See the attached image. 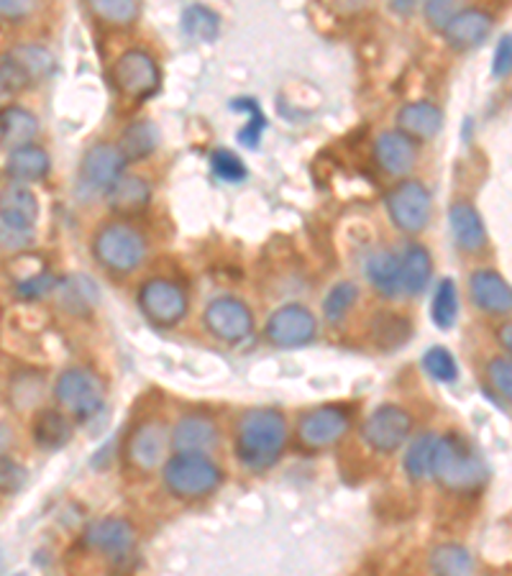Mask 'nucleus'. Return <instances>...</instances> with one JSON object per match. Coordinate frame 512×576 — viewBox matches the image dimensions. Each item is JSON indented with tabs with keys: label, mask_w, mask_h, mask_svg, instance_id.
I'll return each mask as SVG.
<instances>
[{
	"label": "nucleus",
	"mask_w": 512,
	"mask_h": 576,
	"mask_svg": "<svg viewBox=\"0 0 512 576\" xmlns=\"http://www.w3.org/2000/svg\"><path fill=\"white\" fill-rule=\"evenodd\" d=\"M49 167H52L49 165V154L37 144L11 149L9 159H5V175H9L13 182L21 184L44 180L49 175Z\"/></svg>",
	"instance_id": "b1692460"
},
{
	"label": "nucleus",
	"mask_w": 512,
	"mask_h": 576,
	"mask_svg": "<svg viewBox=\"0 0 512 576\" xmlns=\"http://www.w3.org/2000/svg\"><path fill=\"white\" fill-rule=\"evenodd\" d=\"M47 380L37 372H18L11 376L9 382V400L16 410L37 408L44 397Z\"/></svg>",
	"instance_id": "473e14b6"
},
{
	"label": "nucleus",
	"mask_w": 512,
	"mask_h": 576,
	"mask_svg": "<svg viewBox=\"0 0 512 576\" xmlns=\"http://www.w3.org/2000/svg\"><path fill=\"white\" fill-rule=\"evenodd\" d=\"M231 111H239V113H248V124L239 131V144H244L248 149L259 146L261 141V133H265L267 128V118L265 113H261L259 103L252 101V98H236V101L231 103Z\"/></svg>",
	"instance_id": "4c0bfd02"
},
{
	"label": "nucleus",
	"mask_w": 512,
	"mask_h": 576,
	"mask_svg": "<svg viewBox=\"0 0 512 576\" xmlns=\"http://www.w3.org/2000/svg\"><path fill=\"white\" fill-rule=\"evenodd\" d=\"M497 341H500L502 348H508V351L512 354V323H504L497 329Z\"/></svg>",
	"instance_id": "3c124183"
},
{
	"label": "nucleus",
	"mask_w": 512,
	"mask_h": 576,
	"mask_svg": "<svg viewBox=\"0 0 512 576\" xmlns=\"http://www.w3.org/2000/svg\"><path fill=\"white\" fill-rule=\"evenodd\" d=\"M397 126H400V131L408 133L410 139L428 141L436 137L440 126H444V113L428 101L405 103L402 108L397 111Z\"/></svg>",
	"instance_id": "4be33fe9"
},
{
	"label": "nucleus",
	"mask_w": 512,
	"mask_h": 576,
	"mask_svg": "<svg viewBox=\"0 0 512 576\" xmlns=\"http://www.w3.org/2000/svg\"><path fill=\"white\" fill-rule=\"evenodd\" d=\"M184 37L192 41H201V44H210L218 39L220 31V18L216 11H210L208 5H188L180 18Z\"/></svg>",
	"instance_id": "2f4dec72"
},
{
	"label": "nucleus",
	"mask_w": 512,
	"mask_h": 576,
	"mask_svg": "<svg viewBox=\"0 0 512 576\" xmlns=\"http://www.w3.org/2000/svg\"><path fill=\"white\" fill-rule=\"evenodd\" d=\"M512 73V37H502L500 44L495 49V62H492V75L504 77Z\"/></svg>",
	"instance_id": "09e8293b"
},
{
	"label": "nucleus",
	"mask_w": 512,
	"mask_h": 576,
	"mask_svg": "<svg viewBox=\"0 0 512 576\" xmlns=\"http://www.w3.org/2000/svg\"><path fill=\"white\" fill-rule=\"evenodd\" d=\"M149 201H152V190H149L144 177L137 175H124L108 190V208L124 218L144 213L149 208Z\"/></svg>",
	"instance_id": "5701e85b"
},
{
	"label": "nucleus",
	"mask_w": 512,
	"mask_h": 576,
	"mask_svg": "<svg viewBox=\"0 0 512 576\" xmlns=\"http://www.w3.org/2000/svg\"><path fill=\"white\" fill-rule=\"evenodd\" d=\"M431 572L446 576H461L474 572V561L464 546L444 543L431 553Z\"/></svg>",
	"instance_id": "c9c22d12"
},
{
	"label": "nucleus",
	"mask_w": 512,
	"mask_h": 576,
	"mask_svg": "<svg viewBox=\"0 0 512 576\" xmlns=\"http://www.w3.org/2000/svg\"><path fill=\"white\" fill-rule=\"evenodd\" d=\"M0 80H3V95H13V92H18L24 85L28 82V77L24 69L18 67L16 62H13L11 54H3V64H0Z\"/></svg>",
	"instance_id": "49530a36"
},
{
	"label": "nucleus",
	"mask_w": 512,
	"mask_h": 576,
	"mask_svg": "<svg viewBox=\"0 0 512 576\" xmlns=\"http://www.w3.org/2000/svg\"><path fill=\"white\" fill-rule=\"evenodd\" d=\"M433 274L431 254L421 244H410L400 256V282L402 295H421L428 287Z\"/></svg>",
	"instance_id": "a878e982"
},
{
	"label": "nucleus",
	"mask_w": 512,
	"mask_h": 576,
	"mask_svg": "<svg viewBox=\"0 0 512 576\" xmlns=\"http://www.w3.org/2000/svg\"><path fill=\"white\" fill-rule=\"evenodd\" d=\"M39 0H0V13H3L5 21L16 24V21H24L26 16H31V11L37 9Z\"/></svg>",
	"instance_id": "de8ad7c7"
},
{
	"label": "nucleus",
	"mask_w": 512,
	"mask_h": 576,
	"mask_svg": "<svg viewBox=\"0 0 512 576\" xmlns=\"http://www.w3.org/2000/svg\"><path fill=\"white\" fill-rule=\"evenodd\" d=\"M415 139H410L402 131H384L374 141V159L382 172L402 177L415 167Z\"/></svg>",
	"instance_id": "a211bd4d"
},
{
	"label": "nucleus",
	"mask_w": 512,
	"mask_h": 576,
	"mask_svg": "<svg viewBox=\"0 0 512 576\" xmlns=\"http://www.w3.org/2000/svg\"><path fill=\"white\" fill-rule=\"evenodd\" d=\"M487 380H489V387H492L497 395L512 402V359L497 357L489 361Z\"/></svg>",
	"instance_id": "37998d69"
},
{
	"label": "nucleus",
	"mask_w": 512,
	"mask_h": 576,
	"mask_svg": "<svg viewBox=\"0 0 512 576\" xmlns=\"http://www.w3.org/2000/svg\"><path fill=\"white\" fill-rule=\"evenodd\" d=\"M52 393L56 405H60L67 415H73L75 421H90L105 405V387L101 376L82 367L64 369V372L56 376Z\"/></svg>",
	"instance_id": "423d86ee"
},
{
	"label": "nucleus",
	"mask_w": 512,
	"mask_h": 576,
	"mask_svg": "<svg viewBox=\"0 0 512 576\" xmlns=\"http://www.w3.org/2000/svg\"><path fill=\"white\" fill-rule=\"evenodd\" d=\"M412 433V415L400 405H380L361 425V438L376 453H395Z\"/></svg>",
	"instance_id": "9b49d317"
},
{
	"label": "nucleus",
	"mask_w": 512,
	"mask_h": 576,
	"mask_svg": "<svg viewBox=\"0 0 512 576\" xmlns=\"http://www.w3.org/2000/svg\"><path fill=\"white\" fill-rule=\"evenodd\" d=\"M54 295H56V303H60V308H64L67 312H75V316H88L98 303L95 282L82 274L56 280Z\"/></svg>",
	"instance_id": "bb28decb"
},
{
	"label": "nucleus",
	"mask_w": 512,
	"mask_h": 576,
	"mask_svg": "<svg viewBox=\"0 0 512 576\" xmlns=\"http://www.w3.org/2000/svg\"><path fill=\"white\" fill-rule=\"evenodd\" d=\"M469 295H472L474 308L489 316H508L512 312V287L502 274L492 269H476L469 277Z\"/></svg>",
	"instance_id": "f3484780"
},
{
	"label": "nucleus",
	"mask_w": 512,
	"mask_h": 576,
	"mask_svg": "<svg viewBox=\"0 0 512 576\" xmlns=\"http://www.w3.org/2000/svg\"><path fill=\"white\" fill-rule=\"evenodd\" d=\"M433 323L438 325L440 331H451L453 323L459 318V295H457V284H453L451 277H444L438 282L436 295H433Z\"/></svg>",
	"instance_id": "f704fd0d"
},
{
	"label": "nucleus",
	"mask_w": 512,
	"mask_h": 576,
	"mask_svg": "<svg viewBox=\"0 0 512 576\" xmlns=\"http://www.w3.org/2000/svg\"><path fill=\"white\" fill-rule=\"evenodd\" d=\"M56 287V280L52 274H31L26 277V280H18L16 282V297L21 300L31 303V300H41V297L54 293Z\"/></svg>",
	"instance_id": "a18cd8bd"
},
{
	"label": "nucleus",
	"mask_w": 512,
	"mask_h": 576,
	"mask_svg": "<svg viewBox=\"0 0 512 576\" xmlns=\"http://www.w3.org/2000/svg\"><path fill=\"white\" fill-rule=\"evenodd\" d=\"M436 444H438V436H433V433H421L418 438H412V444L408 446V451H405V459H402L405 474H408L412 482H423V479H428V476H433Z\"/></svg>",
	"instance_id": "7c9ffc66"
},
{
	"label": "nucleus",
	"mask_w": 512,
	"mask_h": 576,
	"mask_svg": "<svg viewBox=\"0 0 512 576\" xmlns=\"http://www.w3.org/2000/svg\"><path fill=\"white\" fill-rule=\"evenodd\" d=\"M203 325L213 338L220 341V344L239 346L244 344L246 338H252L254 316L244 300L223 295L210 300L208 308L203 310Z\"/></svg>",
	"instance_id": "6e6552de"
},
{
	"label": "nucleus",
	"mask_w": 512,
	"mask_h": 576,
	"mask_svg": "<svg viewBox=\"0 0 512 576\" xmlns=\"http://www.w3.org/2000/svg\"><path fill=\"white\" fill-rule=\"evenodd\" d=\"M372 336L374 344L384 348V351H393V348H400L405 341L410 338V323L408 318L400 316H376L372 325Z\"/></svg>",
	"instance_id": "e433bc0d"
},
{
	"label": "nucleus",
	"mask_w": 512,
	"mask_h": 576,
	"mask_svg": "<svg viewBox=\"0 0 512 576\" xmlns=\"http://www.w3.org/2000/svg\"><path fill=\"white\" fill-rule=\"evenodd\" d=\"M210 169H213V175L218 177V180H223L229 184H239V182L246 180L244 162H241L233 152H229V149H218V152H213Z\"/></svg>",
	"instance_id": "79ce46f5"
},
{
	"label": "nucleus",
	"mask_w": 512,
	"mask_h": 576,
	"mask_svg": "<svg viewBox=\"0 0 512 576\" xmlns=\"http://www.w3.org/2000/svg\"><path fill=\"white\" fill-rule=\"evenodd\" d=\"M159 67H156L154 56L146 54L144 49H128L113 64V85L133 98V101H146L159 88Z\"/></svg>",
	"instance_id": "ddd939ff"
},
{
	"label": "nucleus",
	"mask_w": 512,
	"mask_h": 576,
	"mask_svg": "<svg viewBox=\"0 0 512 576\" xmlns=\"http://www.w3.org/2000/svg\"><path fill=\"white\" fill-rule=\"evenodd\" d=\"M128 159L113 144H95L82 156L80 177H77V190L82 197L108 195V190L124 177Z\"/></svg>",
	"instance_id": "1a4fd4ad"
},
{
	"label": "nucleus",
	"mask_w": 512,
	"mask_h": 576,
	"mask_svg": "<svg viewBox=\"0 0 512 576\" xmlns=\"http://www.w3.org/2000/svg\"><path fill=\"white\" fill-rule=\"evenodd\" d=\"M359 300V287L351 282L333 284L331 293L323 300V316L329 323H341L348 316V310L354 308V303Z\"/></svg>",
	"instance_id": "58836bf2"
},
{
	"label": "nucleus",
	"mask_w": 512,
	"mask_h": 576,
	"mask_svg": "<svg viewBox=\"0 0 512 576\" xmlns=\"http://www.w3.org/2000/svg\"><path fill=\"white\" fill-rule=\"evenodd\" d=\"M448 226H451V236L457 241V246L466 254L482 252L487 244L485 220L469 203H457L448 210Z\"/></svg>",
	"instance_id": "412c9836"
},
{
	"label": "nucleus",
	"mask_w": 512,
	"mask_h": 576,
	"mask_svg": "<svg viewBox=\"0 0 512 576\" xmlns=\"http://www.w3.org/2000/svg\"><path fill=\"white\" fill-rule=\"evenodd\" d=\"M318 336V320L300 303H287L269 316L265 325V338L272 346L297 348L308 346Z\"/></svg>",
	"instance_id": "4468645a"
},
{
	"label": "nucleus",
	"mask_w": 512,
	"mask_h": 576,
	"mask_svg": "<svg viewBox=\"0 0 512 576\" xmlns=\"http://www.w3.org/2000/svg\"><path fill=\"white\" fill-rule=\"evenodd\" d=\"M24 479H26V474H24V469L13 464V461L9 459H3V474H0V482H3V492L5 495H11V492H16V489L24 485Z\"/></svg>",
	"instance_id": "8fccbe9b"
},
{
	"label": "nucleus",
	"mask_w": 512,
	"mask_h": 576,
	"mask_svg": "<svg viewBox=\"0 0 512 576\" xmlns=\"http://www.w3.org/2000/svg\"><path fill=\"white\" fill-rule=\"evenodd\" d=\"M348 428H351V412L341 405H320L297 418V440L303 448L320 451L338 444Z\"/></svg>",
	"instance_id": "9d476101"
},
{
	"label": "nucleus",
	"mask_w": 512,
	"mask_h": 576,
	"mask_svg": "<svg viewBox=\"0 0 512 576\" xmlns=\"http://www.w3.org/2000/svg\"><path fill=\"white\" fill-rule=\"evenodd\" d=\"M367 280L384 297H397L402 293L400 282V256L393 252H374L364 265Z\"/></svg>",
	"instance_id": "cd10ccee"
},
{
	"label": "nucleus",
	"mask_w": 512,
	"mask_h": 576,
	"mask_svg": "<svg viewBox=\"0 0 512 576\" xmlns=\"http://www.w3.org/2000/svg\"><path fill=\"white\" fill-rule=\"evenodd\" d=\"M90 9L98 18L113 26H128L139 13V0H90Z\"/></svg>",
	"instance_id": "ea45409f"
},
{
	"label": "nucleus",
	"mask_w": 512,
	"mask_h": 576,
	"mask_svg": "<svg viewBox=\"0 0 512 576\" xmlns=\"http://www.w3.org/2000/svg\"><path fill=\"white\" fill-rule=\"evenodd\" d=\"M156 144H159V133H156V126L152 120H137V124L124 128L116 146L128 162H139L146 159L149 154H154Z\"/></svg>",
	"instance_id": "c756f323"
},
{
	"label": "nucleus",
	"mask_w": 512,
	"mask_h": 576,
	"mask_svg": "<svg viewBox=\"0 0 512 576\" xmlns=\"http://www.w3.org/2000/svg\"><path fill=\"white\" fill-rule=\"evenodd\" d=\"M459 11H461V0H425L423 5L425 21H428L433 28H438V31H444Z\"/></svg>",
	"instance_id": "c03bdc74"
},
{
	"label": "nucleus",
	"mask_w": 512,
	"mask_h": 576,
	"mask_svg": "<svg viewBox=\"0 0 512 576\" xmlns=\"http://www.w3.org/2000/svg\"><path fill=\"white\" fill-rule=\"evenodd\" d=\"M410 5H412V0H400V3H397V9H410Z\"/></svg>",
	"instance_id": "603ef678"
},
{
	"label": "nucleus",
	"mask_w": 512,
	"mask_h": 576,
	"mask_svg": "<svg viewBox=\"0 0 512 576\" xmlns=\"http://www.w3.org/2000/svg\"><path fill=\"white\" fill-rule=\"evenodd\" d=\"M137 305L154 329H175L188 316V293L167 277H154L139 287Z\"/></svg>",
	"instance_id": "0eeeda50"
},
{
	"label": "nucleus",
	"mask_w": 512,
	"mask_h": 576,
	"mask_svg": "<svg viewBox=\"0 0 512 576\" xmlns=\"http://www.w3.org/2000/svg\"><path fill=\"white\" fill-rule=\"evenodd\" d=\"M220 479H223V472L205 453H175L162 469L165 487L182 500H197V497L216 492Z\"/></svg>",
	"instance_id": "39448f33"
},
{
	"label": "nucleus",
	"mask_w": 512,
	"mask_h": 576,
	"mask_svg": "<svg viewBox=\"0 0 512 576\" xmlns=\"http://www.w3.org/2000/svg\"><path fill=\"white\" fill-rule=\"evenodd\" d=\"M489 34H492V18L485 11L476 9L459 11L451 18V24L444 28L448 47L457 49V52H469V49L479 47L482 41H487Z\"/></svg>",
	"instance_id": "6ab92c4d"
},
{
	"label": "nucleus",
	"mask_w": 512,
	"mask_h": 576,
	"mask_svg": "<svg viewBox=\"0 0 512 576\" xmlns=\"http://www.w3.org/2000/svg\"><path fill=\"white\" fill-rule=\"evenodd\" d=\"M73 415L62 410H41L34 418V440L44 451H60L73 440Z\"/></svg>",
	"instance_id": "393cba45"
},
{
	"label": "nucleus",
	"mask_w": 512,
	"mask_h": 576,
	"mask_svg": "<svg viewBox=\"0 0 512 576\" xmlns=\"http://www.w3.org/2000/svg\"><path fill=\"white\" fill-rule=\"evenodd\" d=\"M167 446H172V433L167 431V425L162 421L149 418V421L139 423L137 428L128 433L126 459L139 472H154L165 461Z\"/></svg>",
	"instance_id": "2eb2a0df"
},
{
	"label": "nucleus",
	"mask_w": 512,
	"mask_h": 576,
	"mask_svg": "<svg viewBox=\"0 0 512 576\" xmlns=\"http://www.w3.org/2000/svg\"><path fill=\"white\" fill-rule=\"evenodd\" d=\"M92 256L108 272L128 274L146 259V239L133 226L113 220L103 223L92 236Z\"/></svg>",
	"instance_id": "20e7f679"
},
{
	"label": "nucleus",
	"mask_w": 512,
	"mask_h": 576,
	"mask_svg": "<svg viewBox=\"0 0 512 576\" xmlns=\"http://www.w3.org/2000/svg\"><path fill=\"white\" fill-rule=\"evenodd\" d=\"M487 464L474 446L457 433L438 438L433 457V479L448 492H476L487 482Z\"/></svg>",
	"instance_id": "f03ea898"
},
{
	"label": "nucleus",
	"mask_w": 512,
	"mask_h": 576,
	"mask_svg": "<svg viewBox=\"0 0 512 576\" xmlns=\"http://www.w3.org/2000/svg\"><path fill=\"white\" fill-rule=\"evenodd\" d=\"M287 436V421L280 410L254 408L239 418L233 446H236L239 461L248 472H267L280 461Z\"/></svg>",
	"instance_id": "f257e3e1"
},
{
	"label": "nucleus",
	"mask_w": 512,
	"mask_h": 576,
	"mask_svg": "<svg viewBox=\"0 0 512 576\" xmlns=\"http://www.w3.org/2000/svg\"><path fill=\"white\" fill-rule=\"evenodd\" d=\"M133 543H137V530L124 517H103L85 530V546L101 551L103 556L113 561H124L131 556Z\"/></svg>",
	"instance_id": "dca6fc26"
},
{
	"label": "nucleus",
	"mask_w": 512,
	"mask_h": 576,
	"mask_svg": "<svg viewBox=\"0 0 512 576\" xmlns=\"http://www.w3.org/2000/svg\"><path fill=\"white\" fill-rule=\"evenodd\" d=\"M9 54L13 56V62H16L21 69H24L26 77H28V82H39V80H44V77L52 75L54 56L49 54L44 47H39V44H16Z\"/></svg>",
	"instance_id": "72a5a7b5"
},
{
	"label": "nucleus",
	"mask_w": 512,
	"mask_h": 576,
	"mask_svg": "<svg viewBox=\"0 0 512 576\" xmlns=\"http://www.w3.org/2000/svg\"><path fill=\"white\" fill-rule=\"evenodd\" d=\"M37 131H39L37 116L28 113L26 108H18V105H11V108H5L3 116H0V141H3L5 149H18L31 144Z\"/></svg>",
	"instance_id": "c85d7f7f"
},
{
	"label": "nucleus",
	"mask_w": 512,
	"mask_h": 576,
	"mask_svg": "<svg viewBox=\"0 0 512 576\" xmlns=\"http://www.w3.org/2000/svg\"><path fill=\"white\" fill-rule=\"evenodd\" d=\"M384 208H387L397 229L405 233H418L431 220V192L415 180L400 182L384 195Z\"/></svg>",
	"instance_id": "f8f14e48"
},
{
	"label": "nucleus",
	"mask_w": 512,
	"mask_h": 576,
	"mask_svg": "<svg viewBox=\"0 0 512 576\" xmlns=\"http://www.w3.org/2000/svg\"><path fill=\"white\" fill-rule=\"evenodd\" d=\"M39 218V201L26 184H9L0 195V244L3 252H24L34 241Z\"/></svg>",
	"instance_id": "7ed1b4c3"
},
{
	"label": "nucleus",
	"mask_w": 512,
	"mask_h": 576,
	"mask_svg": "<svg viewBox=\"0 0 512 576\" xmlns=\"http://www.w3.org/2000/svg\"><path fill=\"white\" fill-rule=\"evenodd\" d=\"M216 423L201 412L182 415L172 428V448L177 453H205L210 446H216Z\"/></svg>",
	"instance_id": "aec40b11"
},
{
	"label": "nucleus",
	"mask_w": 512,
	"mask_h": 576,
	"mask_svg": "<svg viewBox=\"0 0 512 576\" xmlns=\"http://www.w3.org/2000/svg\"><path fill=\"white\" fill-rule=\"evenodd\" d=\"M423 369H425V374L433 376V380L440 384L453 382L459 376L457 359H453L451 351L444 346H433L423 354Z\"/></svg>",
	"instance_id": "a19ab883"
}]
</instances>
